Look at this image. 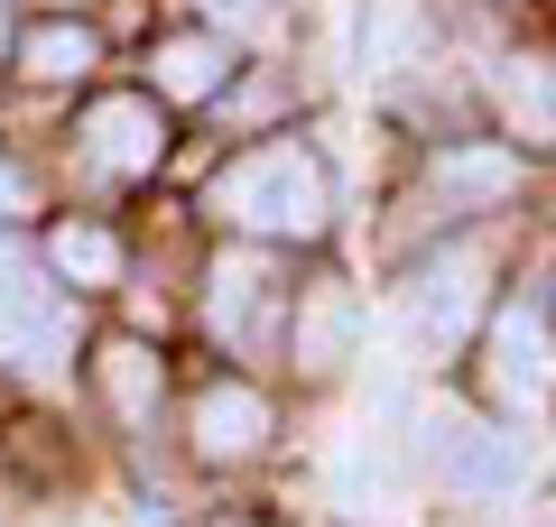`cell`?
I'll return each mask as SVG.
<instances>
[{"label":"cell","mask_w":556,"mask_h":527,"mask_svg":"<svg viewBox=\"0 0 556 527\" xmlns=\"http://www.w3.org/2000/svg\"><path fill=\"white\" fill-rule=\"evenodd\" d=\"M204 214L232 222V232H251V241H316L325 222H334V185H325V167H316L306 139H260V149H241L232 167L214 176Z\"/></svg>","instance_id":"cell-1"},{"label":"cell","mask_w":556,"mask_h":527,"mask_svg":"<svg viewBox=\"0 0 556 527\" xmlns=\"http://www.w3.org/2000/svg\"><path fill=\"white\" fill-rule=\"evenodd\" d=\"M482 287H492V250H482V241H455V250H437V259L408 269V287H399V333H408L417 361H445V351L473 333Z\"/></svg>","instance_id":"cell-2"},{"label":"cell","mask_w":556,"mask_h":527,"mask_svg":"<svg viewBox=\"0 0 556 527\" xmlns=\"http://www.w3.org/2000/svg\"><path fill=\"white\" fill-rule=\"evenodd\" d=\"M482 398L510 416H538L556 398V324L538 296H510L492 306V333H482Z\"/></svg>","instance_id":"cell-3"},{"label":"cell","mask_w":556,"mask_h":527,"mask_svg":"<svg viewBox=\"0 0 556 527\" xmlns=\"http://www.w3.org/2000/svg\"><path fill=\"white\" fill-rule=\"evenodd\" d=\"M65 343H75V306L47 287V269L28 250L0 241V361L47 371V361H65Z\"/></svg>","instance_id":"cell-4"},{"label":"cell","mask_w":556,"mask_h":527,"mask_svg":"<svg viewBox=\"0 0 556 527\" xmlns=\"http://www.w3.org/2000/svg\"><path fill=\"white\" fill-rule=\"evenodd\" d=\"M427 463H437L445 490H464V500H510L538 472V453L519 445V435L473 426V416H437V426H427Z\"/></svg>","instance_id":"cell-5"},{"label":"cell","mask_w":556,"mask_h":527,"mask_svg":"<svg viewBox=\"0 0 556 527\" xmlns=\"http://www.w3.org/2000/svg\"><path fill=\"white\" fill-rule=\"evenodd\" d=\"M510 195H519V157L492 149V139L445 149L437 167H427V185H417V204L437 222H473V214H492V204H510Z\"/></svg>","instance_id":"cell-6"},{"label":"cell","mask_w":556,"mask_h":527,"mask_svg":"<svg viewBox=\"0 0 556 527\" xmlns=\"http://www.w3.org/2000/svg\"><path fill=\"white\" fill-rule=\"evenodd\" d=\"M75 139H84V157H93L102 176H121V185H139V176L167 157V120H159L149 93H102Z\"/></svg>","instance_id":"cell-7"},{"label":"cell","mask_w":556,"mask_h":527,"mask_svg":"<svg viewBox=\"0 0 556 527\" xmlns=\"http://www.w3.org/2000/svg\"><path fill=\"white\" fill-rule=\"evenodd\" d=\"M186 445H195V463H260L269 453V398L251 380H214L186 408Z\"/></svg>","instance_id":"cell-8"},{"label":"cell","mask_w":556,"mask_h":527,"mask_svg":"<svg viewBox=\"0 0 556 527\" xmlns=\"http://www.w3.org/2000/svg\"><path fill=\"white\" fill-rule=\"evenodd\" d=\"M492 102H501V130L519 149H556V56L519 47V56L492 65Z\"/></svg>","instance_id":"cell-9"},{"label":"cell","mask_w":556,"mask_h":527,"mask_svg":"<svg viewBox=\"0 0 556 527\" xmlns=\"http://www.w3.org/2000/svg\"><path fill=\"white\" fill-rule=\"evenodd\" d=\"M149 83H159V102H223V83H232V38H223V28L159 38L149 47Z\"/></svg>","instance_id":"cell-10"},{"label":"cell","mask_w":556,"mask_h":527,"mask_svg":"<svg viewBox=\"0 0 556 527\" xmlns=\"http://www.w3.org/2000/svg\"><path fill=\"white\" fill-rule=\"evenodd\" d=\"M353 324H362V306H353V287L343 278H325V287H306L298 296V324H288V361L298 371H343V351H353Z\"/></svg>","instance_id":"cell-11"},{"label":"cell","mask_w":556,"mask_h":527,"mask_svg":"<svg viewBox=\"0 0 556 527\" xmlns=\"http://www.w3.org/2000/svg\"><path fill=\"white\" fill-rule=\"evenodd\" d=\"M93 380H102V398H112L121 426H149L159 398H167V361H159L149 343H130V333H112V343L93 351Z\"/></svg>","instance_id":"cell-12"},{"label":"cell","mask_w":556,"mask_h":527,"mask_svg":"<svg viewBox=\"0 0 556 527\" xmlns=\"http://www.w3.org/2000/svg\"><path fill=\"white\" fill-rule=\"evenodd\" d=\"M269 296H278V278H269V259H260V250H241V259H223V269H214V306H204V314H214V343H260V314H269Z\"/></svg>","instance_id":"cell-13"},{"label":"cell","mask_w":556,"mask_h":527,"mask_svg":"<svg viewBox=\"0 0 556 527\" xmlns=\"http://www.w3.org/2000/svg\"><path fill=\"white\" fill-rule=\"evenodd\" d=\"M93 28H75V20H47V28H28L20 38V75L28 83H75V75H93Z\"/></svg>","instance_id":"cell-14"},{"label":"cell","mask_w":556,"mask_h":527,"mask_svg":"<svg viewBox=\"0 0 556 527\" xmlns=\"http://www.w3.org/2000/svg\"><path fill=\"white\" fill-rule=\"evenodd\" d=\"M47 259H56V278H75V287H112L121 278V241L102 232V222H65V232L47 241Z\"/></svg>","instance_id":"cell-15"},{"label":"cell","mask_w":556,"mask_h":527,"mask_svg":"<svg viewBox=\"0 0 556 527\" xmlns=\"http://www.w3.org/2000/svg\"><path fill=\"white\" fill-rule=\"evenodd\" d=\"M28 214H38V176L20 157H0V222H28Z\"/></svg>","instance_id":"cell-16"},{"label":"cell","mask_w":556,"mask_h":527,"mask_svg":"<svg viewBox=\"0 0 556 527\" xmlns=\"http://www.w3.org/2000/svg\"><path fill=\"white\" fill-rule=\"evenodd\" d=\"M204 20H214L223 38H241V28H269V0H204Z\"/></svg>","instance_id":"cell-17"}]
</instances>
